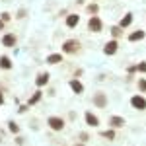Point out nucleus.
<instances>
[{
	"label": "nucleus",
	"instance_id": "f257e3e1",
	"mask_svg": "<svg viewBox=\"0 0 146 146\" xmlns=\"http://www.w3.org/2000/svg\"><path fill=\"white\" fill-rule=\"evenodd\" d=\"M80 49V41L78 39H68L62 43V53H68V55H72V53H76Z\"/></svg>",
	"mask_w": 146,
	"mask_h": 146
},
{
	"label": "nucleus",
	"instance_id": "f03ea898",
	"mask_svg": "<svg viewBox=\"0 0 146 146\" xmlns=\"http://www.w3.org/2000/svg\"><path fill=\"white\" fill-rule=\"evenodd\" d=\"M101 27H103V25H101V20L98 18V16H92L90 22H88V29H90V31H94V33H100Z\"/></svg>",
	"mask_w": 146,
	"mask_h": 146
},
{
	"label": "nucleus",
	"instance_id": "7ed1b4c3",
	"mask_svg": "<svg viewBox=\"0 0 146 146\" xmlns=\"http://www.w3.org/2000/svg\"><path fill=\"white\" fill-rule=\"evenodd\" d=\"M131 105H133L135 109H138V111H144L146 109V100L142 96H133V98H131Z\"/></svg>",
	"mask_w": 146,
	"mask_h": 146
},
{
	"label": "nucleus",
	"instance_id": "20e7f679",
	"mask_svg": "<svg viewBox=\"0 0 146 146\" xmlns=\"http://www.w3.org/2000/svg\"><path fill=\"white\" fill-rule=\"evenodd\" d=\"M49 127L53 129V131H62L64 129V121L60 119V117H49Z\"/></svg>",
	"mask_w": 146,
	"mask_h": 146
},
{
	"label": "nucleus",
	"instance_id": "39448f33",
	"mask_svg": "<svg viewBox=\"0 0 146 146\" xmlns=\"http://www.w3.org/2000/svg\"><path fill=\"white\" fill-rule=\"evenodd\" d=\"M117 47H119V43H117L115 39H113V41H107L105 47H103V53H105V55H115V53H117Z\"/></svg>",
	"mask_w": 146,
	"mask_h": 146
},
{
	"label": "nucleus",
	"instance_id": "423d86ee",
	"mask_svg": "<svg viewBox=\"0 0 146 146\" xmlns=\"http://www.w3.org/2000/svg\"><path fill=\"white\" fill-rule=\"evenodd\" d=\"M2 45L4 47H16V35L14 33H6L2 37Z\"/></svg>",
	"mask_w": 146,
	"mask_h": 146
},
{
	"label": "nucleus",
	"instance_id": "0eeeda50",
	"mask_svg": "<svg viewBox=\"0 0 146 146\" xmlns=\"http://www.w3.org/2000/svg\"><path fill=\"white\" fill-rule=\"evenodd\" d=\"M94 103H96L98 107L103 109V107L107 105V98H105V94H96V96H94Z\"/></svg>",
	"mask_w": 146,
	"mask_h": 146
},
{
	"label": "nucleus",
	"instance_id": "6e6552de",
	"mask_svg": "<svg viewBox=\"0 0 146 146\" xmlns=\"http://www.w3.org/2000/svg\"><path fill=\"white\" fill-rule=\"evenodd\" d=\"M109 125H111L113 129H121V127H125V119L115 115V117H111V119H109Z\"/></svg>",
	"mask_w": 146,
	"mask_h": 146
},
{
	"label": "nucleus",
	"instance_id": "1a4fd4ad",
	"mask_svg": "<svg viewBox=\"0 0 146 146\" xmlns=\"http://www.w3.org/2000/svg\"><path fill=\"white\" fill-rule=\"evenodd\" d=\"M144 37H146V33L142 31V29H138V31H135V33L129 35V41H131V43H135V41H142Z\"/></svg>",
	"mask_w": 146,
	"mask_h": 146
},
{
	"label": "nucleus",
	"instance_id": "9d476101",
	"mask_svg": "<svg viewBox=\"0 0 146 146\" xmlns=\"http://www.w3.org/2000/svg\"><path fill=\"white\" fill-rule=\"evenodd\" d=\"M78 22H80V16H78V14H70V16L66 18V25H68V27H76Z\"/></svg>",
	"mask_w": 146,
	"mask_h": 146
},
{
	"label": "nucleus",
	"instance_id": "9b49d317",
	"mask_svg": "<svg viewBox=\"0 0 146 146\" xmlns=\"http://www.w3.org/2000/svg\"><path fill=\"white\" fill-rule=\"evenodd\" d=\"M86 123L90 125V127H98V125H100V119H98L94 113L88 111V113H86Z\"/></svg>",
	"mask_w": 146,
	"mask_h": 146
},
{
	"label": "nucleus",
	"instance_id": "f8f14e48",
	"mask_svg": "<svg viewBox=\"0 0 146 146\" xmlns=\"http://www.w3.org/2000/svg\"><path fill=\"white\" fill-rule=\"evenodd\" d=\"M49 78H51V76H49L47 72H43V74H39V76H37V80H35V84H37V86L41 88V86H45L47 82H49Z\"/></svg>",
	"mask_w": 146,
	"mask_h": 146
},
{
	"label": "nucleus",
	"instance_id": "ddd939ff",
	"mask_svg": "<svg viewBox=\"0 0 146 146\" xmlns=\"http://www.w3.org/2000/svg\"><path fill=\"white\" fill-rule=\"evenodd\" d=\"M70 88H72L74 94H82V92H84V86L80 84L78 80H70Z\"/></svg>",
	"mask_w": 146,
	"mask_h": 146
},
{
	"label": "nucleus",
	"instance_id": "4468645a",
	"mask_svg": "<svg viewBox=\"0 0 146 146\" xmlns=\"http://www.w3.org/2000/svg\"><path fill=\"white\" fill-rule=\"evenodd\" d=\"M131 22H133V14H127L123 20L119 22V27H121V29H125L127 25H131Z\"/></svg>",
	"mask_w": 146,
	"mask_h": 146
},
{
	"label": "nucleus",
	"instance_id": "2eb2a0df",
	"mask_svg": "<svg viewBox=\"0 0 146 146\" xmlns=\"http://www.w3.org/2000/svg\"><path fill=\"white\" fill-rule=\"evenodd\" d=\"M47 62L49 64H58V62H62V55H49L47 56Z\"/></svg>",
	"mask_w": 146,
	"mask_h": 146
},
{
	"label": "nucleus",
	"instance_id": "dca6fc26",
	"mask_svg": "<svg viewBox=\"0 0 146 146\" xmlns=\"http://www.w3.org/2000/svg\"><path fill=\"white\" fill-rule=\"evenodd\" d=\"M0 68H6V70H10L12 68V62L8 56H0Z\"/></svg>",
	"mask_w": 146,
	"mask_h": 146
},
{
	"label": "nucleus",
	"instance_id": "f3484780",
	"mask_svg": "<svg viewBox=\"0 0 146 146\" xmlns=\"http://www.w3.org/2000/svg\"><path fill=\"white\" fill-rule=\"evenodd\" d=\"M41 96H43V92H35V94H33V98H29V105L37 103V101L41 100Z\"/></svg>",
	"mask_w": 146,
	"mask_h": 146
},
{
	"label": "nucleus",
	"instance_id": "a211bd4d",
	"mask_svg": "<svg viewBox=\"0 0 146 146\" xmlns=\"http://www.w3.org/2000/svg\"><path fill=\"white\" fill-rule=\"evenodd\" d=\"M121 33H123V29H121L119 25H115V27H111V35H113V37H119Z\"/></svg>",
	"mask_w": 146,
	"mask_h": 146
},
{
	"label": "nucleus",
	"instance_id": "6ab92c4d",
	"mask_svg": "<svg viewBox=\"0 0 146 146\" xmlns=\"http://www.w3.org/2000/svg\"><path fill=\"white\" fill-rule=\"evenodd\" d=\"M101 136H103V138L113 140V138H115V133H113V131H103V133H101Z\"/></svg>",
	"mask_w": 146,
	"mask_h": 146
},
{
	"label": "nucleus",
	"instance_id": "aec40b11",
	"mask_svg": "<svg viewBox=\"0 0 146 146\" xmlns=\"http://www.w3.org/2000/svg\"><path fill=\"white\" fill-rule=\"evenodd\" d=\"M8 129H10L12 133H18V131H20V127L14 123V121H10V123H8Z\"/></svg>",
	"mask_w": 146,
	"mask_h": 146
},
{
	"label": "nucleus",
	"instance_id": "412c9836",
	"mask_svg": "<svg viewBox=\"0 0 146 146\" xmlns=\"http://www.w3.org/2000/svg\"><path fill=\"white\" fill-rule=\"evenodd\" d=\"M98 10H100L98 4H90V6H88V12H90V14H98Z\"/></svg>",
	"mask_w": 146,
	"mask_h": 146
},
{
	"label": "nucleus",
	"instance_id": "4be33fe9",
	"mask_svg": "<svg viewBox=\"0 0 146 146\" xmlns=\"http://www.w3.org/2000/svg\"><path fill=\"white\" fill-rule=\"evenodd\" d=\"M138 88H140L142 92H146V80H144V78H140V80H138Z\"/></svg>",
	"mask_w": 146,
	"mask_h": 146
},
{
	"label": "nucleus",
	"instance_id": "5701e85b",
	"mask_svg": "<svg viewBox=\"0 0 146 146\" xmlns=\"http://www.w3.org/2000/svg\"><path fill=\"white\" fill-rule=\"evenodd\" d=\"M136 70H138V72H146V62H140V64H136Z\"/></svg>",
	"mask_w": 146,
	"mask_h": 146
},
{
	"label": "nucleus",
	"instance_id": "b1692460",
	"mask_svg": "<svg viewBox=\"0 0 146 146\" xmlns=\"http://www.w3.org/2000/svg\"><path fill=\"white\" fill-rule=\"evenodd\" d=\"M8 20H10V14L4 12V14H2V22H8Z\"/></svg>",
	"mask_w": 146,
	"mask_h": 146
},
{
	"label": "nucleus",
	"instance_id": "393cba45",
	"mask_svg": "<svg viewBox=\"0 0 146 146\" xmlns=\"http://www.w3.org/2000/svg\"><path fill=\"white\" fill-rule=\"evenodd\" d=\"M18 111H20V113H25V111H27V105H22V107H20Z\"/></svg>",
	"mask_w": 146,
	"mask_h": 146
},
{
	"label": "nucleus",
	"instance_id": "a878e982",
	"mask_svg": "<svg viewBox=\"0 0 146 146\" xmlns=\"http://www.w3.org/2000/svg\"><path fill=\"white\" fill-rule=\"evenodd\" d=\"M4 103V96H2V92H0V105Z\"/></svg>",
	"mask_w": 146,
	"mask_h": 146
},
{
	"label": "nucleus",
	"instance_id": "bb28decb",
	"mask_svg": "<svg viewBox=\"0 0 146 146\" xmlns=\"http://www.w3.org/2000/svg\"><path fill=\"white\" fill-rule=\"evenodd\" d=\"M0 29H4V22L2 20H0Z\"/></svg>",
	"mask_w": 146,
	"mask_h": 146
},
{
	"label": "nucleus",
	"instance_id": "cd10ccee",
	"mask_svg": "<svg viewBox=\"0 0 146 146\" xmlns=\"http://www.w3.org/2000/svg\"><path fill=\"white\" fill-rule=\"evenodd\" d=\"M74 146H84V144H74Z\"/></svg>",
	"mask_w": 146,
	"mask_h": 146
}]
</instances>
